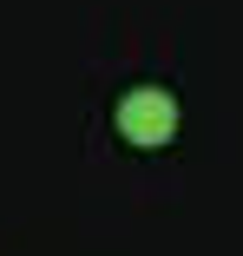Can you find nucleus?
<instances>
[{"instance_id": "1", "label": "nucleus", "mask_w": 243, "mask_h": 256, "mask_svg": "<svg viewBox=\"0 0 243 256\" xmlns=\"http://www.w3.org/2000/svg\"><path fill=\"white\" fill-rule=\"evenodd\" d=\"M118 138L125 144H138V151H158V144H171V132H178V98L164 92V86H132L125 98H118Z\"/></svg>"}]
</instances>
